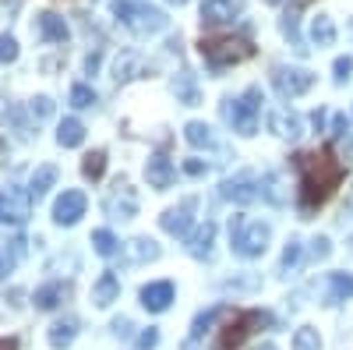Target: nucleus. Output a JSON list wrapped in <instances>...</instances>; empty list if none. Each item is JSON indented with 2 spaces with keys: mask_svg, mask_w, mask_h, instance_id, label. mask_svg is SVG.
<instances>
[{
  "mask_svg": "<svg viewBox=\"0 0 353 350\" xmlns=\"http://www.w3.org/2000/svg\"><path fill=\"white\" fill-rule=\"evenodd\" d=\"M96 68H99V53H88V57H85V71L92 75Z\"/></svg>",
  "mask_w": 353,
  "mask_h": 350,
  "instance_id": "nucleus-47",
  "label": "nucleus"
},
{
  "mask_svg": "<svg viewBox=\"0 0 353 350\" xmlns=\"http://www.w3.org/2000/svg\"><path fill=\"white\" fill-rule=\"evenodd\" d=\"M254 350H276L272 343H261V347H254Z\"/></svg>",
  "mask_w": 353,
  "mask_h": 350,
  "instance_id": "nucleus-53",
  "label": "nucleus"
},
{
  "mask_svg": "<svg viewBox=\"0 0 353 350\" xmlns=\"http://www.w3.org/2000/svg\"><path fill=\"white\" fill-rule=\"evenodd\" d=\"M293 166L301 173V213L311 216L314 209H321L325 202L336 195L339 181L346 177V163H339L332 156V145H325L321 153H297Z\"/></svg>",
  "mask_w": 353,
  "mask_h": 350,
  "instance_id": "nucleus-1",
  "label": "nucleus"
},
{
  "mask_svg": "<svg viewBox=\"0 0 353 350\" xmlns=\"http://www.w3.org/2000/svg\"><path fill=\"white\" fill-rule=\"evenodd\" d=\"M261 103H265V96H261V89L258 85H251V89H244L237 99H230V110H226V117H230V124H233V131L237 135H254L258 131V113H261Z\"/></svg>",
  "mask_w": 353,
  "mask_h": 350,
  "instance_id": "nucleus-5",
  "label": "nucleus"
},
{
  "mask_svg": "<svg viewBox=\"0 0 353 350\" xmlns=\"http://www.w3.org/2000/svg\"><path fill=\"white\" fill-rule=\"evenodd\" d=\"M74 336H78V318H57V322L50 326V333H46V340H50V347L53 350H68L71 343H74Z\"/></svg>",
  "mask_w": 353,
  "mask_h": 350,
  "instance_id": "nucleus-17",
  "label": "nucleus"
},
{
  "mask_svg": "<svg viewBox=\"0 0 353 350\" xmlns=\"http://www.w3.org/2000/svg\"><path fill=\"white\" fill-rule=\"evenodd\" d=\"M346 128H350V121H346V117H343V113H336V117H332V138H339V135H346Z\"/></svg>",
  "mask_w": 353,
  "mask_h": 350,
  "instance_id": "nucleus-43",
  "label": "nucleus"
},
{
  "mask_svg": "<svg viewBox=\"0 0 353 350\" xmlns=\"http://www.w3.org/2000/svg\"><path fill=\"white\" fill-rule=\"evenodd\" d=\"M57 142H61L64 149H78V145L85 142V124L78 121V117H68V121L57 128Z\"/></svg>",
  "mask_w": 353,
  "mask_h": 350,
  "instance_id": "nucleus-26",
  "label": "nucleus"
},
{
  "mask_svg": "<svg viewBox=\"0 0 353 350\" xmlns=\"http://www.w3.org/2000/svg\"><path fill=\"white\" fill-rule=\"evenodd\" d=\"M311 124H314L318 131H325V110H314V113H311Z\"/></svg>",
  "mask_w": 353,
  "mask_h": 350,
  "instance_id": "nucleus-46",
  "label": "nucleus"
},
{
  "mask_svg": "<svg viewBox=\"0 0 353 350\" xmlns=\"http://www.w3.org/2000/svg\"><path fill=\"white\" fill-rule=\"evenodd\" d=\"M198 53H201V61L209 64L212 71H223V68L251 61L254 46L248 39H241V36H219V39H201L198 43Z\"/></svg>",
  "mask_w": 353,
  "mask_h": 350,
  "instance_id": "nucleus-2",
  "label": "nucleus"
},
{
  "mask_svg": "<svg viewBox=\"0 0 353 350\" xmlns=\"http://www.w3.org/2000/svg\"><path fill=\"white\" fill-rule=\"evenodd\" d=\"M0 350H18V340L11 336V340H0Z\"/></svg>",
  "mask_w": 353,
  "mask_h": 350,
  "instance_id": "nucleus-51",
  "label": "nucleus"
},
{
  "mask_svg": "<svg viewBox=\"0 0 353 350\" xmlns=\"http://www.w3.org/2000/svg\"><path fill=\"white\" fill-rule=\"evenodd\" d=\"M64 294H68V286H64V283H46V286L36 290V298H32V301H36L39 311H53L57 304L64 301Z\"/></svg>",
  "mask_w": 353,
  "mask_h": 350,
  "instance_id": "nucleus-27",
  "label": "nucleus"
},
{
  "mask_svg": "<svg viewBox=\"0 0 353 350\" xmlns=\"http://www.w3.org/2000/svg\"><path fill=\"white\" fill-rule=\"evenodd\" d=\"M145 177H149V188H156V191H166V188H173V181H176V170H173V163L166 159V156H149V163H145Z\"/></svg>",
  "mask_w": 353,
  "mask_h": 350,
  "instance_id": "nucleus-14",
  "label": "nucleus"
},
{
  "mask_svg": "<svg viewBox=\"0 0 353 350\" xmlns=\"http://www.w3.org/2000/svg\"><path fill=\"white\" fill-rule=\"evenodd\" d=\"M81 173H85L88 181H99L103 173H106V153H103V149L88 153V156H85V163H81Z\"/></svg>",
  "mask_w": 353,
  "mask_h": 350,
  "instance_id": "nucleus-32",
  "label": "nucleus"
},
{
  "mask_svg": "<svg viewBox=\"0 0 353 350\" xmlns=\"http://www.w3.org/2000/svg\"><path fill=\"white\" fill-rule=\"evenodd\" d=\"M92 103H96V89H88V85H74V89H71V106L74 110H85Z\"/></svg>",
  "mask_w": 353,
  "mask_h": 350,
  "instance_id": "nucleus-35",
  "label": "nucleus"
},
{
  "mask_svg": "<svg viewBox=\"0 0 353 350\" xmlns=\"http://www.w3.org/2000/svg\"><path fill=\"white\" fill-rule=\"evenodd\" d=\"M297 262H301V241L293 237V241L286 244V251H283V273H290L293 266H297Z\"/></svg>",
  "mask_w": 353,
  "mask_h": 350,
  "instance_id": "nucleus-37",
  "label": "nucleus"
},
{
  "mask_svg": "<svg viewBox=\"0 0 353 350\" xmlns=\"http://www.w3.org/2000/svg\"><path fill=\"white\" fill-rule=\"evenodd\" d=\"M103 209H106L110 220H131V216L138 213V191H134L128 181H117V184L110 188L106 202H103Z\"/></svg>",
  "mask_w": 353,
  "mask_h": 350,
  "instance_id": "nucleus-9",
  "label": "nucleus"
},
{
  "mask_svg": "<svg viewBox=\"0 0 353 350\" xmlns=\"http://www.w3.org/2000/svg\"><path fill=\"white\" fill-rule=\"evenodd\" d=\"M272 85L283 99H297L304 96L311 85H314V75L307 68H286V64H276L272 68Z\"/></svg>",
  "mask_w": 353,
  "mask_h": 350,
  "instance_id": "nucleus-8",
  "label": "nucleus"
},
{
  "mask_svg": "<svg viewBox=\"0 0 353 350\" xmlns=\"http://www.w3.org/2000/svg\"><path fill=\"white\" fill-rule=\"evenodd\" d=\"M57 177H61V173H57V166H53V163H43V166L32 173V181H28V195H32V198L39 202V198L57 184Z\"/></svg>",
  "mask_w": 353,
  "mask_h": 350,
  "instance_id": "nucleus-24",
  "label": "nucleus"
},
{
  "mask_svg": "<svg viewBox=\"0 0 353 350\" xmlns=\"http://www.w3.org/2000/svg\"><path fill=\"white\" fill-rule=\"evenodd\" d=\"M311 43H314L318 50H325V46L336 43V21H332L329 14H318V18L311 21Z\"/></svg>",
  "mask_w": 353,
  "mask_h": 350,
  "instance_id": "nucleus-25",
  "label": "nucleus"
},
{
  "mask_svg": "<svg viewBox=\"0 0 353 350\" xmlns=\"http://www.w3.org/2000/svg\"><path fill=\"white\" fill-rule=\"evenodd\" d=\"M261 326H272V315L269 311H258V308H248V311H237V318L219 333V343H216V350H237L254 329H261Z\"/></svg>",
  "mask_w": 353,
  "mask_h": 350,
  "instance_id": "nucleus-6",
  "label": "nucleus"
},
{
  "mask_svg": "<svg viewBox=\"0 0 353 350\" xmlns=\"http://www.w3.org/2000/svg\"><path fill=\"white\" fill-rule=\"evenodd\" d=\"M170 4H176V8H184V4H188V0H170Z\"/></svg>",
  "mask_w": 353,
  "mask_h": 350,
  "instance_id": "nucleus-54",
  "label": "nucleus"
},
{
  "mask_svg": "<svg viewBox=\"0 0 353 350\" xmlns=\"http://www.w3.org/2000/svg\"><path fill=\"white\" fill-rule=\"evenodd\" d=\"M343 159H346V163H353V135L346 138V149H343Z\"/></svg>",
  "mask_w": 353,
  "mask_h": 350,
  "instance_id": "nucleus-50",
  "label": "nucleus"
},
{
  "mask_svg": "<svg viewBox=\"0 0 353 350\" xmlns=\"http://www.w3.org/2000/svg\"><path fill=\"white\" fill-rule=\"evenodd\" d=\"M248 0H205L201 4V25H226L244 11Z\"/></svg>",
  "mask_w": 353,
  "mask_h": 350,
  "instance_id": "nucleus-13",
  "label": "nucleus"
},
{
  "mask_svg": "<svg viewBox=\"0 0 353 350\" xmlns=\"http://www.w3.org/2000/svg\"><path fill=\"white\" fill-rule=\"evenodd\" d=\"M261 184H254V177L251 173H241V177H230V181H223V188H219V195L226 198V202H237V206H251V202H258V191Z\"/></svg>",
  "mask_w": 353,
  "mask_h": 350,
  "instance_id": "nucleus-12",
  "label": "nucleus"
},
{
  "mask_svg": "<svg viewBox=\"0 0 353 350\" xmlns=\"http://www.w3.org/2000/svg\"><path fill=\"white\" fill-rule=\"evenodd\" d=\"M311 244H314V248H311V255H314V258H329V251H332L329 237H314Z\"/></svg>",
  "mask_w": 353,
  "mask_h": 350,
  "instance_id": "nucleus-42",
  "label": "nucleus"
},
{
  "mask_svg": "<svg viewBox=\"0 0 353 350\" xmlns=\"http://www.w3.org/2000/svg\"><path fill=\"white\" fill-rule=\"evenodd\" d=\"M272 4H283V0H272ZM307 4H311V0H286V8H297V11L307 8Z\"/></svg>",
  "mask_w": 353,
  "mask_h": 350,
  "instance_id": "nucleus-49",
  "label": "nucleus"
},
{
  "mask_svg": "<svg viewBox=\"0 0 353 350\" xmlns=\"http://www.w3.org/2000/svg\"><path fill=\"white\" fill-rule=\"evenodd\" d=\"M184 173H191V177H201L205 163H201V159H188V163H184Z\"/></svg>",
  "mask_w": 353,
  "mask_h": 350,
  "instance_id": "nucleus-45",
  "label": "nucleus"
},
{
  "mask_svg": "<svg viewBox=\"0 0 353 350\" xmlns=\"http://www.w3.org/2000/svg\"><path fill=\"white\" fill-rule=\"evenodd\" d=\"M332 71H336V85H343L353 75V57H339V61L332 64Z\"/></svg>",
  "mask_w": 353,
  "mask_h": 350,
  "instance_id": "nucleus-41",
  "label": "nucleus"
},
{
  "mask_svg": "<svg viewBox=\"0 0 353 350\" xmlns=\"http://www.w3.org/2000/svg\"><path fill=\"white\" fill-rule=\"evenodd\" d=\"M113 333L117 336H131V318H113Z\"/></svg>",
  "mask_w": 353,
  "mask_h": 350,
  "instance_id": "nucleus-44",
  "label": "nucleus"
},
{
  "mask_svg": "<svg viewBox=\"0 0 353 350\" xmlns=\"http://www.w3.org/2000/svg\"><path fill=\"white\" fill-rule=\"evenodd\" d=\"M194 209H198V198L188 195L181 206H173V209H166V213L159 216V226H163L166 233H173V237H188L191 223H194Z\"/></svg>",
  "mask_w": 353,
  "mask_h": 350,
  "instance_id": "nucleus-10",
  "label": "nucleus"
},
{
  "mask_svg": "<svg viewBox=\"0 0 353 350\" xmlns=\"http://www.w3.org/2000/svg\"><path fill=\"white\" fill-rule=\"evenodd\" d=\"M113 14L121 18L134 36H156L166 28V14L145 0H113Z\"/></svg>",
  "mask_w": 353,
  "mask_h": 350,
  "instance_id": "nucleus-3",
  "label": "nucleus"
},
{
  "mask_svg": "<svg viewBox=\"0 0 353 350\" xmlns=\"http://www.w3.org/2000/svg\"><path fill=\"white\" fill-rule=\"evenodd\" d=\"M269 128L279 135V138H301V117L290 113V110H272L269 113Z\"/></svg>",
  "mask_w": 353,
  "mask_h": 350,
  "instance_id": "nucleus-19",
  "label": "nucleus"
},
{
  "mask_svg": "<svg viewBox=\"0 0 353 350\" xmlns=\"http://www.w3.org/2000/svg\"><path fill=\"white\" fill-rule=\"evenodd\" d=\"M124 258L128 262H156L159 258V244L156 241H149V237H134V241H128L124 244Z\"/></svg>",
  "mask_w": 353,
  "mask_h": 350,
  "instance_id": "nucleus-22",
  "label": "nucleus"
},
{
  "mask_svg": "<svg viewBox=\"0 0 353 350\" xmlns=\"http://www.w3.org/2000/svg\"><path fill=\"white\" fill-rule=\"evenodd\" d=\"M293 350H321V336H318V329L301 326L297 333H293Z\"/></svg>",
  "mask_w": 353,
  "mask_h": 350,
  "instance_id": "nucleus-33",
  "label": "nucleus"
},
{
  "mask_svg": "<svg viewBox=\"0 0 353 350\" xmlns=\"http://www.w3.org/2000/svg\"><path fill=\"white\" fill-rule=\"evenodd\" d=\"M353 298V276L350 273H329V304Z\"/></svg>",
  "mask_w": 353,
  "mask_h": 350,
  "instance_id": "nucleus-29",
  "label": "nucleus"
},
{
  "mask_svg": "<svg viewBox=\"0 0 353 350\" xmlns=\"http://www.w3.org/2000/svg\"><path fill=\"white\" fill-rule=\"evenodd\" d=\"M223 311H226V308H223V304H212V308H209V311H201V315H198V318H194V322H191V336H188V340H184V350H198V340H201V336H205V329H209V326H212V322H216V318H219V315H223Z\"/></svg>",
  "mask_w": 353,
  "mask_h": 350,
  "instance_id": "nucleus-21",
  "label": "nucleus"
},
{
  "mask_svg": "<svg viewBox=\"0 0 353 350\" xmlns=\"http://www.w3.org/2000/svg\"><path fill=\"white\" fill-rule=\"evenodd\" d=\"M350 209H353V191H350Z\"/></svg>",
  "mask_w": 353,
  "mask_h": 350,
  "instance_id": "nucleus-55",
  "label": "nucleus"
},
{
  "mask_svg": "<svg viewBox=\"0 0 353 350\" xmlns=\"http://www.w3.org/2000/svg\"><path fill=\"white\" fill-rule=\"evenodd\" d=\"M0 61L4 64H14L18 61V43H14V36H0Z\"/></svg>",
  "mask_w": 353,
  "mask_h": 350,
  "instance_id": "nucleus-36",
  "label": "nucleus"
},
{
  "mask_svg": "<svg viewBox=\"0 0 353 350\" xmlns=\"http://www.w3.org/2000/svg\"><path fill=\"white\" fill-rule=\"evenodd\" d=\"M39 36L46 43H64L68 39V21L61 14H53V11H43L39 14Z\"/></svg>",
  "mask_w": 353,
  "mask_h": 350,
  "instance_id": "nucleus-20",
  "label": "nucleus"
},
{
  "mask_svg": "<svg viewBox=\"0 0 353 350\" xmlns=\"http://www.w3.org/2000/svg\"><path fill=\"white\" fill-rule=\"evenodd\" d=\"M173 93L184 106H198V85H194V75L191 71H181L173 78Z\"/></svg>",
  "mask_w": 353,
  "mask_h": 350,
  "instance_id": "nucleus-30",
  "label": "nucleus"
},
{
  "mask_svg": "<svg viewBox=\"0 0 353 350\" xmlns=\"http://www.w3.org/2000/svg\"><path fill=\"white\" fill-rule=\"evenodd\" d=\"M0 124H11L21 138H28V135H32V131H28V121H25V113H21V106L18 103H11V99H4V96H0Z\"/></svg>",
  "mask_w": 353,
  "mask_h": 350,
  "instance_id": "nucleus-23",
  "label": "nucleus"
},
{
  "mask_svg": "<svg viewBox=\"0 0 353 350\" xmlns=\"http://www.w3.org/2000/svg\"><path fill=\"white\" fill-rule=\"evenodd\" d=\"M170 301H173V283H170V280H159V283L141 286V304L149 308V311H166Z\"/></svg>",
  "mask_w": 353,
  "mask_h": 350,
  "instance_id": "nucleus-16",
  "label": "nucleus"
},
{
  "mask_svg": "<svg viewBox=\"0 0 353 350\" xmlns=\"http://www.w3.org/2000/svg\"><path fill=\"white\" fill-rule=\"evenodd\" d=\"M117 244H121V241H117L110 230H96V233H92V248H96V255H103V258H113V255H117Z\"/></svg>",
  "mask_w": 353,
  "mask_h": 350,
  "instance_id": "nucleus-34",
  "label": "nucleus"
},
{
  "mask_svg": "<svg viewBox=\"0 0 353 350\" xmlns=\"http://www.w3.org/2000/svg\"><path fill=\"white\" fill-rule=\"evenodd\" d=\"M184 138H188V145H194V149H212L216 145V135H212V128L205 121H191L184 128Z\"/></svg>",
  "mask_w": 353,
  "mask_h": 350,
  "instance_id": "nucleus-28",
  "label": "nucleus"
},
{
  "mask_svg": "<svg viewBox=\"0 0 353 350\" xmlns=\"http://www.w3.org/2000/svg\"><path fill=\"white\" fill-rule=\"evenodd\" d=\"M156 343H159V329H145L138 340H134V350H156Z\"/></svg>",
  "mask_w": 353,
  "mask_h": 350,
  "instance_id": "nucleus-40",
  "label": "nucleus"
},
{
  "mask_svg": "<svg viewBox=\"0 0 353 350\" xmlns=\"http://www.w3.org/2000/svg\"><path fill=\"white\" fill-rule=\"evenodd\" d=\"M88 209V198L81 191H64L61 198H57V206H53V223H61V226H74Z\"/></svg>",
  "mask_w": 353,
  "mask_h": 350,
  "instance_id": "nucleus-11",
  "label": "nucleus"
},
{
  "mask_svg": "<svg viewBox=\"0 0 353 350\" xmlns=\"http://www.w3.org/2000/svg\"><path fill=\"white\" fill-rule=\"evenodd\" d=\"M261 184H265V188H261V195H265V198H269V202H272V206H283V195L276 191V188H279V177H276V173H269V177H265Z\"/></svg>",
  "mask_w": 353,
  "mask_h": 350,
  "instance_id": "nucleus-38",
  "label": "nucleus"
},
{
  "mask_svg": "<svg viewBox=\"0 0 353 350\" xmlns=\"http://www.w3.org/2000/svg\"><path fill=\"white\" fill-rule=\"evenodd\" d=\"M138 71H141V57H138V53H131V50H128V53L117 57V64H113V78L121 81V85H124V81H131Z\"/></svg>",
  "mask_w": 353,
  "mask_h": 350,
  "instance_id": "nucleus-31",
  "label": "nucleus"
},
{
  "mask_svg": "<svg viewBox=\"0 0 353 350\" xmlns=\"http://www.w3.org/2000/svg\"><path fill=\"white\" fill-rule=\"evenodd\" d=\"M28 216H32V195L28 191H0V230H14L25 226Z\"/></svg>",
  "mask_w": 353,
  "mask_h": 350,
  "instance_id": "nucleus-7",
  "label": "nucleus"
},
{
  "mask_svg": "<svg viewBox=\"0 0 353 350\" xmlns=\"http://www.w3.org/2000/svg\"><path fill=\"white\" fill-rule=\"evenodd\" d=\"M212 241H216V223L205 220L201 226H194V230L188 233V251H191L194 258H209V255H212Z\"/></svg>",
  "mask_w": 353,
  "mask_h": 350,
  "instance_id": "nucleus-15",
  "label": "nucleus"
},
{
  "mask_svg": "<svg viewBox=\"0 0 353 350\" xmlns=\"http://www.w3.org/2000/svg\"><path fill=\"white\" fill-rule=\"evenodd\" d=\"M18 4H21V0H4V8H11V11H14Z\"/></svg>",
  "mask_w": 353,
  "mask_h": 350,
  "instance_id": "nucleus-52",
  "label": "nucleus"
},
{
  "mask_svg": "<svg viewBox=\"0 0 353 350\" xmlns=\"http://www.w3.org/2000/svg\"><path fill=\"white\" fill-rule=\"evenodd\" d=\"M269 237H272L269 223L244 220V216H237V220L230 223V244H233V251H237L241 258H258V255H265V248H269Z\"/></svg>",
  "mask_w": 353,
  "mask_h": 350,
  "instance_id": "nucleus-4",
  "label": "nucleus"
},
{
  "mask_svg": "<svg viewBox=\"0 0 353 350\" xmlns=\"http://www.w3.org/2000/svg\"><path fill=\"white\" fill-rule=\"evenodd\" d=\"M32 117H39V121L53 117V99H50V96H36V99H32Z\"/></svg>",
  "mask_w": 353,
  "mask_h": 350,
  "instance_id": "nucleus-39",
  "label": "nucleus"
},
{
  "mask_svg": "<svg viewBox=\"0 0 353 350\" xmlns=\"http://www.w3.org/2000/svg\"><path fill=\"white\" fill-rule=\"evenodd\" d=\"M8 269H11V258H8V255H0V283L8 280Z\"/></svg>",
  "mask_w": 353,
  "mask_h": 350,
  "instance_id": "nucleus-48",
  "label": "nucleus"
},
{
  "mask_svg": "<svg viewBox=\"0 0 353 350\" xmlns=\"http://www.w3.org/2000/svg\"><path fill=\"white\" fill-rule=\"evenodd\" d=\"M117 298H121V280H117L113 273H103L92 286V304L96 308H110Z\"/></svg>",
  "mask_w": 353,
  "mask_h": 350,
  "instance_id": "nucleus-18",
  "label": "nucleus"
}]
</instances>
